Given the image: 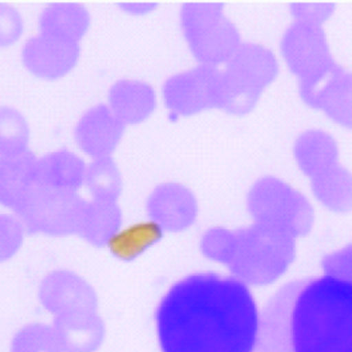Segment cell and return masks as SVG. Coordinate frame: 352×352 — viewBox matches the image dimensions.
<instances>
[{
	"instance_id": "obj_1",
	"label": "cell",
	"mask_w": 352,
	"mask_h": 352,
	"mask_svg": "<svg viewBox=\"0 0 352 352\" xmlns=\"http://www.w3.org/2000/svg\"><path fill=\"white\" fill-rule=\"evenodd\" d=\"M160 352H257L261 310L234 275L199 272L175 282L155 311Z\"/></svg>"
},
{
	"instance_id": "obj_3",
	"label": "cell",
	"mask_w": 352,
	"mask_h": 352,
	"mask_svg": "<svg viewBox=\"0 0 352 352\" xmlns=\"http://www.w3.org/2000/svg\"><path fill=\"white\" fill-rule=\"evenodd\" d=\"M185 36L192 52L209 63L213 42L216 63L230 60L239 47V32L217 3H187L181 9Z\"/></svg>"
},
{
	"instance_id": "obj_9",
	"label": "cell",
	"mask_w": 352,
	"mask_h": 352,
	"mask_svg": "<svg viewBox=\"0 0 352 352\" xmlns=\"http://www.w3.org/2000/svg\"><path fill=\"white\" fill-rule=\"evenodd\" d=\"M23 244V234L17 224L0 221V263L13 258Z\"/></svg>"
},
{
	"instance_id": "obj_4",
	"label": "cell",
	"mask_w": 352,
	"mask_h": 352,
	"mask_svg": "<svg viewBox=\"0 0 352 352\" xmlns=\"http://www.w3.org/2000/svg\"><path fill=\"white\" fill-rule=\"evenodd\" d=\"M230 60L232 63L222 73V104L226 106L228 100L243 98V104L249 108L277 76V58L269 49L253 43L239 48Z\"/></svg>"
},
{
	"instance_id": "obj_7",
	"label": "cell",
	"mask_w": 352,
	"mask_h": 352,
	"mask_svg": "<svg viewBox=\"0 0 352 352\" xmlns=\"http://www.w3.org/2000/svg\"><path fill=\"white\" fill-rule=\"evenodd\" d=\"M10 352H63L53 325L32 323L16 331Z\"/></svg>"
},
{
	"instance_id": "obj_5",
	"label": "cell",
	"mask_w": 352,
	"mask_h": 352,
	"mask_svg": "<svg viewBox=\"0 0 352 352\" xmlns=\"http://www.w3.org/2000/svg\"><path fill=\"white\" fill-rule=\"evenodd\" d=\"M162 92L164 102L177 116L181 113H195L208 107L222 104V73L214 65L193 67L166 80Z\"/></svg>"
},
{
	"instance_id": "obj_8",
	"label": "cell",
	"mask_w": 352,
	"mask_h": 352,
	"mask_svg": "<svg viewBox=\"0 0 352 352\" xmlns=\"http://www.w3.org/2000/svg\"><path fill=\"white\" fill-rule=\"evenodd\" d=\"M96 166V191L100 201H114L120 195L122 180L117 164L109 156L100 157Z\"/></svg>"
},
{
	"instance_id": "obj_2",
	"label": "cell",
	"mask_w": 352,
	"mask_h": 352,
	"mask_svg": "<svg viewBox=\"0 0 352 352\" xmlns=\"http://www.w3.org/2000/svg\"><path fill=\"white\" fill-rule=\"evenodd\" d=\"M257 352H352V281L288 282L261 310Z\"/></svg>"
},
{
	"instance_id": "obj_10",
	"label": "cell",
	"mask_w": 352,
	"mask_h": 352,
	"mask_svg": "<svg viewBox=\"0 0 352 352\" xmlns=\"http://www.w3.org/2000/svg\"><path fill=\"white\" fill-rule=\"evenodd\" d=\"M151 7H153L152 3H126V8H129V11H131V10H135V8H137V11L141 10L142 12H145L146 10H151Z\"/></svg>"
},
{
	"instance_id": "obj_6",
	"label": "cell",
	"mask_w": 352,
	"mask_h": 352,
	"mask_svg": "<svg viewBox=\"0 0 352 352\" xmlns=\"http://www.w3.org/2000/svg\"><path fill=\"white\" fill-rule=\"evenodd\" d=\"M157 96L147 82L118 81L109 90L108 106L123 122L145 120L155 110Z\"/></svg>"
}]
</instances>
